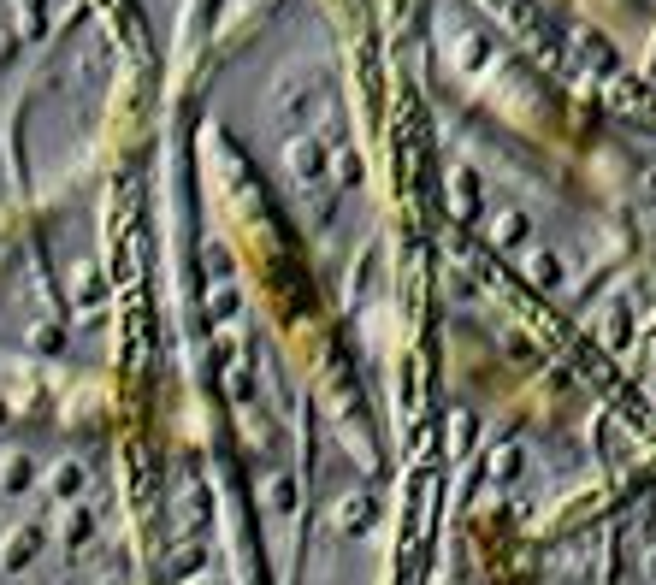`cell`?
<instances>
[{
  "label": "cell",
  "mask_w": 656,
  "mask_h": 585,
  "mask_svg": "<svg viewBox=\"0 0 656 585\" xmlns=\"http://www.w3.org/2000/svg\"><path fill=\"white\" fill-rule=\"evenodd\" d=\"M438 172L461 225L544 296H586L615 260L603 207L568 190L526 136L450 101H438Z\"/></svg>",
  "instance_id": "1"
},
{
  "label": "cell",
  "mask_w": 656,
  "mask_h": 585,
  "mask_svg": "<svg viewBox=\"0 0 656 585\" xmlns=\"http://www.w3.org/2000/svg\"><path fill=\"white\" fill-rule=\"evenodd\" d=\"M255 136L272 160L278 184L302 207V231L320 255H355L367 243V172L355 148V119L343 95L337 42L320 30V18H296L261 60L255 83Z\"/></svg>",
  "instance_id": "2"
},
{
  "label": "cell",
  "mask_w": 656,
  "mask_h": 585,
  "mask_svg": "<svg viewBox=\"0 0 656 585\" xmlns=\"http://www.w3.org/2000/svg\"><path fill=\"white\" fill-rule=\"evenodd\" d=\"M432 60L444 77V101L461 113H479L491 125L532 130L550 113V89L532 65L467 6V0H438L432 6Z\"/></svg>",
  "instance_id": "3"
},
{
  "label": "cell",
  "mask_w": 656,
  "mask_h": 585,
  "mask_svg": "<svg viewBox=\"0 0 656 585\" xmlns=\"http://www.w3.org/2000/svg\"><path fill=\"white\" fill-rule=\"evenodd\" d=\"M615 160L627 166V172H621V201H627L633 213L656 219V136H627V142L615 148Z\"/></svg>",
  "instance_id": "4"
},
{
  "label": "cell",
  "mask_w": 656,
  "mask_h": 585,
  "mask_svg": "<svg viewBox=\"0 0 656 585\" xmlns=\"http://www.w3.org/2000/svg\"><path fill=\"white\" fill-rule=\"evenodd\" d=\"M639 6H651V12H656V0H639Z\"/></svg>",
  "instance_id": "5"
}]
</instances>
